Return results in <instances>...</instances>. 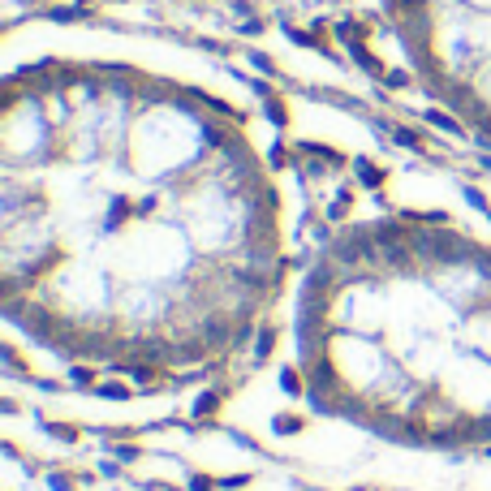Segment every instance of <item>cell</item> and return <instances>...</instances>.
<instances>
[{
	"label": "cell",
	"instance_id": "obj_2",
	"mask_svg": "<svg viewBox=\"0 0 491 491\" xmlns=\"http://www.w3.org/2000/svg\"><path fill=\"white\" fill-rule=\"evenodd\" d=\"M306 405L405 452H491V241L444 216L332 228L289 298Z\"/></svg>",
	"mask_w": 491,
	"mask_h": 491
},
{
	"label": "cell",
	"instance_id": "obj_3",
	"mask_svg": "<svg viewBox=\"0 0 491 491\" xmlns=\"http://www.w3.org/2000/svg\"><path fill=\"white\" fill-rule=\"evenodd\" d=\"M384 18L418 82L491 146V0H384Z\"/></svg>",
	"mask_w": 491,
	"mask_h": 491
},
{
	"label": "cell",
	"instance_id": "obj_1",
	"mask_svg": "<svg viewBox=\"0 0 491 491\" xmlns=\"http://www.w3.org/2000/svg\"><path fill=\"white\" fill-rule=\"evenodd\" d=\"M276 160L190 82L35 61L0 117V306L26 349L112 380H186L281 310Z\"/></svg>",
	"mask_w": 491,
	"mask_h": 491
}]
</instances>
